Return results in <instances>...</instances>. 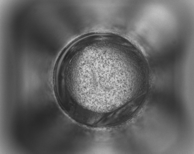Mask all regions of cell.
I'll list each match as a JSON object with an SVG mask.
<instances>
[{"mask_svg": "<svg viewBox=\"0 0 194 154\" xmlns=\"http://www.w3.org/2000/svg\"><path fill=\"white\" fill-rule=\"evenodd\" d=\"M137 74L134 58L122 40L99 36L69 47L58 80L64 95L74 109L104 116L124 104L136 84Z\"/></svg>", "mask_w": 194, "mask_h": 154, "instance_id": "1", "label": "cell"}]
</instances>
